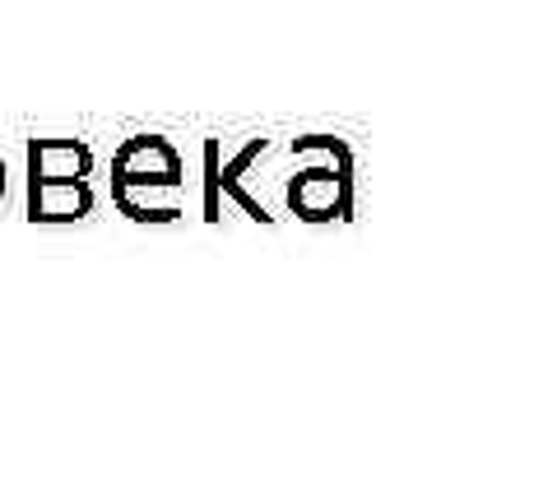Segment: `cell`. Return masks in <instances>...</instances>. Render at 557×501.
I'll return each mask as SVG.
<instances>
[{
    "label": "cell",
    "mask_w": 557,
    "mask_h": 501,
    "mask_svg": "<svg viewBox=\"0 0 557 501\" xmlns=\"http://www.w3.org/2000/svg\"><path fill=\"white\" fill-rule=\"evenodd\" d=\"M293 204L307 218H330L339 210V181H330V172H302L293 181Z\"/></svg>",
    "instance_id": "cell-3"
},
{
    "label": "cell",
    "mask_w": 557,
    "mask_h": 501,
    "mask_svg": "<svg viewBox=\"0 0 557 501\" xmlns=\"http://www.w3.org/2000/svg\"><path fill=\"white\" fill-rule=\"evenodd\" d=\"M177 186H182V159H177V149H172L163 135H135V140H126L116 149V159H112V196H116V204L126 214H131V204L139 200V210H135L139 223L159 218L153 214V204H149L153 191H163L172 200L177 196Z\"/></svg>",
    "instance_id": "cell-2"
},
{
    "label": "cell",
    "mask_w": 557,
    "mask_h": 501,
    "mask_svg": "<svg viewBox=\"0 0 557 501\" xmlns=\"http://www.w3.org/2000/svg\"><path fill=\"white\" fill-rule=\"evenodd\" d=\"M0 196H5V163H0Z\"/></svg>",
    "instance_id": "cell-4"
},
{
    "label": "cell",
    "mask_w": 557,
    "mask_h": 501,
    "mask_svg": "<svg viewBox=\"0 0 557 501\" xmlns=\"http://www.w3.org/2000/svg\"><path fill=\"white\" fill-rule=\"evenodd\" d=\"M94 153L79 140H33L28 145V218L75 223L94 210Z\"/></svg>",
    "instance_id": "cell-1"
}]
</instances>
